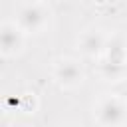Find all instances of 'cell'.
<instances>
[{"label": "cell", "instance_id": "8992f818", "mask_svg": "<svg viewBox=\"0 0 127 127\" xmlns=\"http://www.w3.org/2000/svg\"><path fill=\"white\" fill-rule=\"evenodd\" d=\"M125 58H127L125 42H123L119 36H113L111 44L105 46V64H111V65H119V67H123V65H125Z\"/></svg>", "mask_w": 127, "mask_h": 127}, {"label": "cell", "instance_id": "6da1fadb", "mask_svg": "<svg viewBox=\"0 0 127 127\" xmlns=\"http://www.w3.org/2000/svg\"><path fill=\"white\" fill-rule=\"evenodd\" d=\"M93 115L103 127H121L127 121V103L117 95H105L95 103Z\"/></svg>", "mask_w": 127, "mask_h": 127}, {"label": "cell", "instance_id": "3957f363", "mask_svg": "<svg viewBox=\"0 0 127 127\" xmlns=\"http://www.w3.org/2000/svg\"><path fill=\"white\" fill-rule=\"evenodd\" d=\"M54 79L62 87H75L83 81V69L75 60L62 58L54 64Z\"/></svg>", "mask_w": 127, "mask_h": 127}, {"label": "cell", "instance_id": "7a4b0ae2", "mask_svg": "<svg viewBox=\"0 0 127 127\" xmlns=\"http://www.w3.org/2000/svg\"><path fill=\"white\" fill-rule=\"evenodd\" d=\"M48 22V14H46V6L42 2H30V4H22L18 8V16H16V24L22 32H40Z\"/></svg>", "mask_w": 127, "mask_h": 127}, {"label": "cell", "instance_id": "5b68a950", "mask_svg": "<svg viewBox=\"0 0 127 127\" xmlns=\"http://www.w3.org/2000/svg\"><path fill=\"white\" fill-rule=\"evenodd\" d=\"M77 46L85 56H95L105 48V36L99 30H87L79 36Z\"/></svg>", "mask_w": 127, "mask_h": 127}, {"label": "cell", "instance_id": "277c9868", "mask_svg": "<svg viewBox=\"0 0 127 127\" xmlns=\"http://www.w3.org/2000/svg\"><path fill=\"white\" fill-rule=\"evenodd\" d=\"M24 32L18 28L16 22H2L0 26V46H2V56H12L20 52L24 44Z\"/></svg>", "mask_w": 127, "mask_h": 127}]
</instances>
